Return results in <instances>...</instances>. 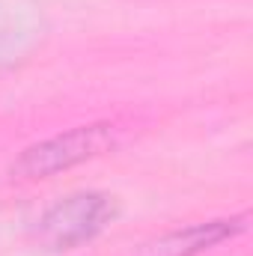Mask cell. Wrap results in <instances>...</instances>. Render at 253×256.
<instances>
[{
	"instance_id": "1",
	"label": "cell",
	"mask_w": 253,
	"mask_h": 256,
	"mask_svg": "<svg viewBox=\"0 0 253 256\" xmlns=\"http://www.w3.org/2000/svg\"><path fill=\"white\" fill-rule=\"evenodd\" d=\"M116 218V200L102 191H80L54 202L36 220V242L45 250H74L92 242Z\"/></svg>"
},
{
	"instance_id": "2",
	"label": "cell",
	"mask_w": 253,
	"mask_h": 256,
	"mask_svg": "<svg viewBox=\"0 0 253 256\" xmlns=\"http://www.w3.org/2000/svg\"><path fill=\"white\" fill-rule=\"evenodd\" d=\"M110 146H114V126H108V122L72 128V131H63L57 137H48V140H39V143L27 146L15 158L12 176L24 179V182L48 179L54 173H63L68 167H74V164L98 158Z\"/></svg>"
},
{
	"instance_id": "3",
	"label": "cell",
	"mask_w": 253,
	"mask_h": 256,
	"mask_svg": "<svg viewBox=\"0 0 253 256\" xmlns=\"http://www.w3.org/2000/svg\"><path fill=\"white\" fill-rule=\"evenodd\" d=\"M244 230V214L242 218H230V220H208V224H194V226H185L179 232H170L164 236L155 248H152V256H194L202 254L226 238H232L236 232Z\"/></svg>"
},
{
	"instance_id": "4",
	"label": "cell",
	"mask_w": 253,
	"mask_h": 256,
	"mask_svg": "<svg viewBox=\"0 0 253 256\" xmlns=\"http://www.w3.org/2000/svg\"><path fill=\"white\" fill-rule=\"evenodd\" d=\"M12 224H15V218H12L9 212H3V208H0V242H3L6 236H9V230H12Z\"/></svg>"
}]
</instances>
